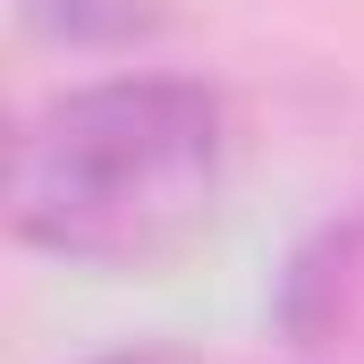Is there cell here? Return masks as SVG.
Wrapping results in <instances>:
<instances>
[{
  "label": "cell",
  "instance_id": "cell-3",
  "mask_svg": "<svg viewBox=\"0 0 364 364\" xmlns=\"http://www.w3.org/2000/svg\"><path fill=\"white\" fill-rule=\"evenodd\" d=\"M93 364H195V356H178V348H127V356H93Z\"/></svg>",
  "mask_w": 364,
  "mask_h": 364
},
{
  "label": "cell",
  "instance_id": "cell-1",
  "mask_svg": "<svg viewBox=\"0 0 364 364\" xmlns=\"http://www.w3.org/2000/svg\"><path fill=\"white\" fill-rule=\"evenodd\" d=\"M229 110L195 77H110L26 119L9 161V229L60 263H153L212 212Z\"/></svg>",
  "mask_w": 364,
  "mask_h": 364
},
{
  "label": "cell",
  "instance_id": "cell-2",
  "mask_svg": "<svg viewBox=\"0 0 364 364\" xmlns=\"http://www.w3.org/2000/svg\"><path fill=\"white\" fill-rule=\"evenodd\" d=\"M43 26H60L68 43H102V34H136L144 0H26Z\"/></svg>",
  "mask_w": 364,
  "mask_h": 364
}]
</instances>
